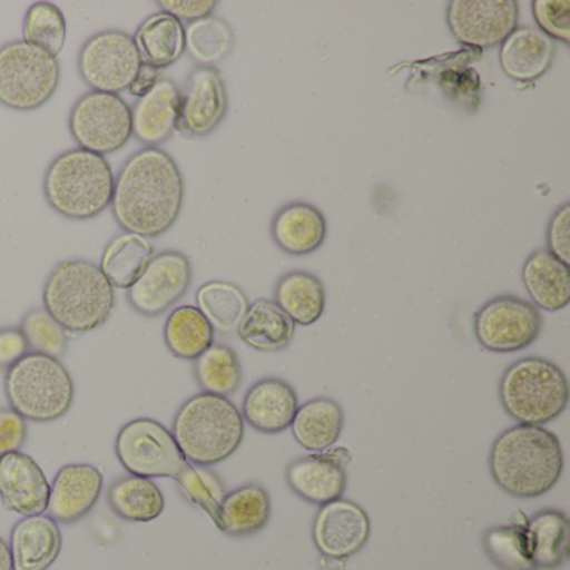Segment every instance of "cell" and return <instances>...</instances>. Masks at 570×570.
<instances>
[{
	"label": "cell",
	"mask_w": 570,
	"mask_h": 570,
	"mask_svg": "<svg viewBox=\"0 0 570 570\" xmlns=\"http://www.w3.org/2000/svg\"><path fill=\"white\" fill-rule=\"evenodd\" d=\"M185 203V178L171 155L145 148L115 178L111 209L122 232L159 238L175 226Z\"/></svg>",
	"instance_id": "obj_1"
},
{
	"label": "cell",
	"mask_w": 570,
	"mask_h": 570,
	"mask_svg": "<svg viewBox=\"0 0 570 570\" xmlns=\"http://www.w3.org/2000/svg\"><path fill=\"white\" fill-rule=\"evenodd\" d=\"M489 470L499 489L515 499L546 495L562 476L560 440L543 426L517 423L493 440Z\"/></svg>",
	"instance_id": "obj_2"
},
{
	"label": "cell",
	"mask_w": 570,
	"mask_h": 570,
	"mask_svg": "<svg viewBox=\"0 0 570 570\" xmlns=\"http://www.w3.org/2000/svg\"><path fill=\"white\" fill-rule=\"evenodd\" d=\"M42 305L66 332H95L115 312V288L96 263L68 259L49 273Z\"/></svg>",
	"instance_id": "obj_3"
},
{
	"label": "cell",
	"mask_w": 570,
	"mask_h": 570,
	"mask_svg": "<svg viewBox=\"0 0 570 570\" xmlns=\"http://www.w3.org/2000/svg\"><path fill=\"white\" fill-rule=\"evenodd\" d=\"M171 433L189 463L213 466L235 455L245 420L232 400L203 392L179 406Z\"/></svg>",
	"instance_id": "obj_4"
},
{
	"label": "cell",
	"mask_w": 570,
	"mask_h": 570,
	"mask_svg": "<svg viewBox=\"0 0 570 570\" xmlns=\"http://www.w3.org/2000/svg\"><path fill=\"white\" fill-rule=\"evenodd\" d=\"M115 173L105 156L76 148L52 159L46 169V202L71 222H89L111 206Z\"/></svg>",
	"instance_id": "obj_5"
},
{
	"label": "cell",
	"mask_w": 570,
	"mask_h": 570,
	"mask_svg": "<svg viewBox=\"0 0 570 570\" xmlns=\"http://www.w3.org/2000/svg\"><path fill=\"white\" fill-rule=\"evenodd\" d=\"M500 403L522 425L543 426L566 412L569 382L549 360L527 356L507 366L499 385Z\"/></svg>",
	"instance_id": "obj_6"
},
{
	"label": "cell",
	"mask_w": 570,
	"mask_h": 570,
	"mask_svg": "<svg viewBox=\"0 0 570 570\" xmlns=\"http://www.w3.org/2000/svg\"><path fill=\"white\" fill-rule=\"evenodd\" d=\"M6 399L26 422L48 423L71 410L76 389L61 360L29 352L6 372Z\"/></svg>",
	"instance_id": "obj_7"
},
{
	"label": "cell",
	"mask_w": 570,
	"mask_h": 570,
	"mask_svg": "<svg viewBox=\"0 0 570 570\" xmlns=\"http://www.w3.org/2000/svg\"><path fill=\"white\" fill-rule=\"evenodd\" d=\"M61 81L58 58L26 41L0 48V105L29 112L51 101Z\"/></svg>",
	"instance_id": "obj_8"
},
{
	"label": "cell",
	"mask_w": 570,
	"mask_h": 570,
	"mask_svg": "<svg viewBox=\"0 0 570 570\" xmlns=\"http://www.w3.org/2000/svg\"><path fill=\"white\" fill-rule=\"evenodd\" d=\"M116 455L129 475L173 479L178 482L189 462L183 455L171 430L155 419H135L116 436Z\"/></svg>",
	"instance_id": "obj_9"
},
{
	"label": "cell",
	"mask_w": 570,
	"mask_h": 570,
	"mask_svg": "<svg viewBox=\"0 0 570 570\" xmlns=\"http://www.w3.org/2000/svg\"><path fill=\"white\" fill-rule=\"evenodd\" d=\"M69 132L79 148L96 155H112L131 139V108L121 96L88 92L72 106Z\"/></svg>",
	"instance_id": "obj_10"
},
{
	"label": "cell",
	"mask_w": 570,
	"mask_h": 570,
	"mask_svg": "<svg viewBox=\"0 0 570 570\" xmlns=\"http://www.w3.org/2000/svg\"><path fill=\"white\" fill-rule=\"evenodd\" d=\"M141 66L135 39L122 31L98 32L79 51V75L96 92L119 96L128 91Z\"/></svg>",
	"instance_id": "obj_11"
},
{
	"label": "cell",
	"mask_w": 570,
	"mask_h": 570,
	"mask_svg": "<svg viewBox=\"0 0 570 570\" xmlns=\"http://www.w3.org/2000/svg\"><path fill=\"white\" fill-rule=\"evenodd\" d=\"M543 328L539 309L513 295L489 299L473 318L476 342L492 353H515L532 345Z\"/></svg>",
	"instance_id": "obj_12"
},
{
	"label": "cell",
	"mask_w": 570,
	"mask_h": 570,
	"mask_svg": "<svg viewBox=\"0 0 570 570\" xmlns=\"http://www.w3.org/2000/svg\"><path fill=\"white\" fill-rule=\"evenodd\" d=\"M515 0H452L446 6V24L463 46L493 49L519 28Z\"/></svg>",
	"instance_id": "obj_13"
},
{
	"label": "cell",
	"mask_w": 570,
	"mask_h": 570,
	"mask_svg": "<svg viewBox=\"0 0 570 570\" xmlns=\"http://www.w3.org/2000/svg\"><path fill=\"white\" fill-rule=\"evenodd\" d=\"M193 266L181 252L158 253L153 256L138 282L128 289V302L142 316L163 315L188 293Z\"/></svg>",
	"instance_id": "obj_14"
},
{
	"label": "cell",
	"mask_w": 570,
	"mask_h": 570,
	"mask_svg": "<svg viewBox=\"0 0 570 570\" xmlns=\"http://www.w3.org/2000/svg\"><path fill=\"white\" fill-rule=\"evenodd\" d=\"M228 112V92L216 68L193 69L179 89V121L176 131L191 138L212 135Z\"/></svg>",
	"instance_id": "obj_15"
},
{
	"label": "cell",
	"mask_w": 570,
	"mask_h": 570,
	"mask_svg": "<svg viewBox=\"0 0 570 570\" xmlns=\"http://www.w3.org/2000/svg\"><path fill=\"white\" fill-rule=\"evenodd\" d=\"M372 533L368 513L352 500L336 499L320 507L313 522V542L323 557L345 560L358 553Z\"/></svg>",
	"instance_id": "obj_16"
},
{
	"label": "cell",
	"mask_w": 570,
	"mask_h": 570,
	"mask_svg": "<svg viewBox=\"0 0 570 570\" xmlns=\"http://www.w3.org/2000/svg\"><path fill=\"white\" fill-rule=\"evenodd\" d=\"M350 460L352 455L346 449L299 456L286 466V483L305 502L325 505L345 493V466Z\"/></svg>",
	"instance_id": "obj_17"
},
{
	"label": "cell",
	"mask_w": 570,
	"mask_h": 570,
	"mask_svg": "<svg viewBox=\"0 0 570 570\" xmlns=\"http://www.w3.org/2000/svg\"><path fill=\"white\" fill-rule=\"evenodd\" d=\"M51 483L41 465L28 453L0 456V499L22 517L48 512Z\"/></svg>",
	"instance_id": "obj_18"
},
{
	"label": "cell",
	"mask_w": 570,
	"mask_h": 570,
	"mask_svg": "<svg viewBox=\"0 0 570 570\" xmlns=\"http://www.w3.org/2000/svg\"><path fill=\"white\" fill-rule=\"evenodd\" d=\"M105 476L89 463H69L56 473L49 495V517L58 523L79 522L85 519L102 493Z\"/></svg>",
	"instance_id": "obj_19"
},
{
	"label": "cell",
	"mask_w": 570,
	"mask_h": 570,
	"mask_svg": "<svg viewBox=\"0 0 570 570\" xmlns=\"http://www.w3.org/2000/svg\"><path fill=\"white\" fill-rule=\"evenodd\" d=\"M298 406L295 389L285 380L268 376L249 386L242 415L256 432L275 435L292 426Z\"/></svg>",
	"instance_id": "obj_20"
},
{
	"label": "cell",
	"mask_w": 570,
	"mask_h": 570,
	"mask_svg": "<svg viewBox=\"0 0 570 570\" xmlns=\"http://www.w3.org/2000/svg\"><path fill=\"white\" fill-rule=\"evenodd\" d=\"M132 115V136L146 148H159L178 129L179 88L168 78L138 99Z\"/></svg>",
	"instance_id": "obj_21"
},
{
	"label": "cell",
	"mask_w": 570,
	"mask_h": 570,
	"mask_svg": "<svg viewBox=\"0 0 570 570\" xmlns=\"http://www.w3.org/2000/svg\"><path fill=\"white\" fill-rule=\"evenodd\" d=\"M557 46L537 28L513 29L500 45L503 75L517 82H533L547 75L556 61Z\"/></svg>",
	"instance_id": "obj_22"
},
{
	"label": "cell",
	"mask_w": 570,
	"mask_h": 570,
	"mask_svg": "<svg viewBox=\"0 0 570 570\" xmlns=\"http://www.w3.org/2000/svg\"><path fill=\"white\" fill-rule=\"evenodd\" d=\"M9 549L14 570H48L62 549L59 523L46 513L24 517L12 527Z\"/></svg>",
	"instance_id": "obj_23"
},
{
	"label": "cell",
	"mask_w": 570,
	"mask_h": 570,
	"mask_svg": "<svg viewBox=\"0 0 570 570\" xmlns=\"http://www.w3.org/2000/svg\"><path fill=\"white\" fill-rule=\"evenodd\" d=\"M328 235V223L322 209L306 202L282 206L273 216L272 238L282 252L305 256L322 248Z\"/></svg>",
	"instance_id": "obj_24"
},
{
	"label": "cell",
	"mask_w": 570,
	"mask_h": 570,
	"mask_svg": "<svg viewBox=\"0 0 570 570\" xmlns=\"http://www.w3.org/2000/svg\"><path fill=\"white\" fill-rule=\"evenodd\" d=\"M522 282L532 305L543 312H560L570 302V269L550 255L535 249L522 266Z\"/></svg>",
	"instance_id": "obj_25"
},
{
	"label": "cell",
	"mask_w": 570,
	"mask_h": 570,
	"mask_svg": "<svg viewBox=\"0 0 570 570\" xmlns=\"http://www.w3.org/2000/svg\"><path fill=\"white\" fill-rule=\"evenodd\" d=\"M345 426L342 405L330 396L308 400L296 410L292 422L293 439L313 453H323L338 442Z\"/></svg>",
	"instance_id": "obj_26"
},
{
	"label": "cell",
	"mask_w": 570,
	"mask_h": 570,
	"mask_svg": "<svg viewBox=\"0 0 570 570\" xmlns=\"http://www.w3.org/2000/svg\"><path fill=\"white\" fill-rule=\"evenodd\" d=\"M272 517L269 493L258 483H246L223 497L218 529L229 537L255 535L268 525Z\"/></svg>",
	"instance_id": "obj_27"
},
{
	"label": "cell",
	"mask_w": 570,
	"mask_h": 570,
	"mask_svg": "<svg viewBox=\"0 0 570 570\" xmlns=\"http://www.w3.org/2000/svg\"><path fill=\"white\" fill-rule=\"evenodd\" d=\"M296 325L272 299H256L239 323L238 336L256 352H283L292 345Z\"/></svg>",
	"instance_id": "obj_28"
},
{
	"label": "cell",
	"mask_w": 570,
	"mask_h": 570,
	"mask_svg": "<svg viewBox=\"0 0 570 570\" xmlns=\"http://www.w3.org/2000/svg\"><path fill=\"white\" fill-rule=\"evenodd\" d=\"M527 549L535 569H557L569 556V517L560 510H539L525 525Z\"/></svg>",
	"instance_id": "obj_29"
},
{
	"label": "cell",
	"mask_w": 570,
	"mask_h": 570,
	"mask_svg": "<svg viewBox=\"0 0 570 570\" xmlns=\"http://www.w3.org/2000/svg\"><path fill=\"white\" fill-rule=\"evenodd\" d=\"M275 303L295 325L309 326L325 313V285L313 273H285L275 286Z\"/></svg>",
	"instance_id": "obj_30"
},
{
	"label": "cell",
	"mask_w": 570,
	"mask_h": 570,
	"mask_svg": "<svg viewBox=\"0 0 570 570\" xmlns=\"http://www.w3.org/2000/svg\"><path fill=\"white\" fill-rule=\"evenodd\" d=\"M132 39L142 62L158 71L176 65L186 52L185 26L166 12L149 16Z\"/></svg>",
	"instance_id": "obj_31"
},
{
	"label": "cell",
	"mask_w": 570,
	"mask_h": 570,
	"mask_svg": "<svg viewBox=\"0 0 570 570\" xmlns=\"http://www.w3.org/2000/svg\"><path fill=\"white\" fill-rule=\"evenodd\" d=\"M108 503L126 522L146 523L161 517L166 500L158 483L145 476L126 475L109 485Z\"/></svg>",
	"instance_id": "obj_32"
},
{
	"label": "cell",
	"mask_w": 570,
	"mask_h": 570,
	"mask_svg": "<svg viewBox=\"0 0 570 570\" xmlns=\"http://www.w3.org/2000/svg\"><path fill=\"white\" fill-rule=\"evenodd\" d=\"M153 256L155 248L149 239L135 233L122 232L106 246L99 268L112 288L129 289L138 282Z\"/></svg>",
	"instance_id": "obj_33"
},
{
	"label": "cell",
	"mask_w": 570,
	"mask_h": 570,
	"mask_svg": "<svg viewBox=\"0 0 570 570\" xmlns=\"http://www.w3.org/2000/svg\"><path fill=\"white\" fill-rule=\"evenodd\" d=\"M165 343L176 358L196 360L215 343V330L196 306H178L166 320Z\"/></svg>",
	"instance_id": "obj_34"
},
{
	"label": "cell",
	"mask_w": 570,
	"mask_h": 570,
	"mask_svg": "<svg viewBox=\"0 0 570 570\" xmlns=\"http://www.w3.org/2000/svg\"><path fill=\"white\" fill-rule=\"evenodd\" d=\"M248 296L235 283L208 282L196 292V308L215 332L232 335L248 312Z\"/></svg>",
	"instance_id": "obj_35"
},
{
	"label": "cell",
	"mask_w": 570,
	"mask_h": 570,
	"mask_svg": "<svg viewBox=\"0 0 570 570\" xmlns=\"http://www.w3.org/2000/svg\"><path fill=\"white\" fill-rule=\"evenodd\" d=\"M186 52L203 68H215L235 49L236 36L232 26L218 16H208L185 28Z\"/></svg>",
	"instance_id": "obj_36"
},
{
	"label": "cell",
	"mask_w": 570,
	"mask_h": 570,
	"mask_svg": "<svg viewBox=\"0 0 570 570\" xmlns=\"http://www.w3.org/2000/svg\"><path fill=\"white\" fill-rule=\"evenodd\" d=\"M195 379L199 389L212 395L226 396L236 393L242 385L243 368L239 356L225 343H213L195 360Z\"/></svg>",
	"instance_id": "obj_37"
},
{
	"label": "cell",
	"mask_w": 570,
	"mask_h": 570,
	"mask_svg": "<svg viewBox=\"0 0 570 570\" xmlns=\"http://www.w3.org/2000/svg\"><path fill=\"white\" fill-rule=\"evenodd\" d=\"M22 36V41L45 49L58 58L68 39V22L58 6L52 2H36L26 12Z\"/></svg>",
	"instance_id": "obj_38"
},
{
	"label": "cell",
	"mask_w": 570,
	"mask_h": 570,
	"mask_svg": "<svg viewBox=\"0 0 570 570\" xmlns=\"http://www.w3.org/2000/svg\"><path fill=\"white\" fill-rule=\"evenodd\" d=\"M483 549L500 570H535L527 549L525 530L520 527L499 525L487 530Z\"/></svg>",
	"instance_id": "obj_39"
},
{
	"label": "cell",
	"mask_w": 570,
	"mask_h": 570,
	"mask_svg": "<svg viewBox=\"0 0 570 570\" xmlns=\"http://www.w3.org/2000/svg\"><path fill=\"white\" fill-rule=\"evenodd\" d=\"M179 490L193 505L212 517L215 525L219 522V503L226 495L222 479L209 466H198L189 463L188 469L178 480Z\"/></svg>",
	"instance_id": "obj_40"
},
{
	"label": "cell",
	"mask_w": 570,
	"mask_h": 570,
	"mask_svg": "<svg viewBox=\"0 0 570 570\" xmlns=\"http://www.w3.org/2000/svg\"><path fill=\"white\" fill-rule=\"evenodd\" d=\"M21 332L28 342L29 352L42 353L58 360L68 352V332L45 308L31 309L22 318Z\"/></svg>",
	"instance_id": "obj_41"
},
{
	"label": "cell",
	"mask_w": 570,
	"mask_h": 570,
	"mask_svg": "<svg viewBox=\"0 0 570 570\" xmlns=\"http://www.w3.org/2000/svg\"><path fill=\"white\" fill-rule=\"evenodd\" d=\"M537 29L553 42H570V0H533Z\"/></svg>",
	"instance_id": "obj_42"
},
{
	"label": "cell",
	"mask_w": 570,
	"mask_h": 570,
	"mask_svg": "<svg viewBox=\"0 0 570 570\" xmlns=\"http://www.w3.org/2000/svg\"><path fill=\"white\" fill-rule=\"evenodd\" d=\"M547 252L556 256L563 265L570 263V205L563 203L550 216L547 223Z\"/></svg>",
	"instance_id": "obj_43"
},
{
	"label": "cell",
	"mask_w": 570,
	"mask_h": 570,
	"mask_svg": "<svg viewBox=\"0 0 570 570\" xmlns=\"http://www.w3.org/2000/svg\"><path fill=\"white\" fill-rule=\"evenodd\" d=\"M28 440V422L12 409H0V456L21 452Z\"/></svg>",
	"instance_id": "obj_44"
},
{
	"label": "cell",
	"mask_w": 570,
	"mask_h": 570,
	"mask_svg": "<svg viewBox=\"0 0 570 570\" xmlns=\"http://www.w3.org/2000/svg\"><path fill=\"white\" fill-rule=\"evenodd\" d=\"M158 8L161 12L173 16L179 22L199 21V19L213 16L218 8L216 0H159Z\"/></svg>",
	"instance_id": "obj_45"
},
{
	"label": "cell",
	"mask_w": 570,
	"mask_h": 570,
	"mask_svg": "<svg viewBox=\"0 0 570 570\" xmlns=\"http://www.w3.org/2000/svg\"><path fill=\"white\" fill-rule=\"evenodd\" d=\"M29 346L21 328H0V372H8L22 356L28 355Z\"/></svg>",
	"instance_id": "obj_46"
},
{
	"label": "cell",
	"mask_w": 570,
	"mask_h": 570,
	"mask_svg": "<svg viewBox=\"0 0 570 570\" xmlns=\"http://www.w3.org/2000/svg\"><path fill=\"white\" fill-rule=\"evenodd\" d=\"M159 79H161V75H159L158 69L142 62L141 69H139L138 76H136L135 82H132L128 91L135 98H142V96L148 95L158 85Z\"/></svg>",
	"instance_id": "obj_47"
},
{
	"label": "cell",
	"mask_w": 570,
	"mask_h": 570,
	"mask_svg": "<svg viewBox=\"0 0 570 570\" xmlns=\"http://www.w3.org/2000/svg\"><path fill=\"white\" fill-rule=\"evenodd\" d=\"M0 570H14L9 543L0 537Z\"/></svg>",
	"instance_id": "obj_48"
},
{
	"label": "cell",
	"mask_w": 570,
	"mask_h": 570,
	"mask_svg": "<svg viewBox=\"0 0 570 570\" xmlns=\"http://www.w3.org/2000/svg\"><path fill=\"white\" fill-rule=\"evenodd\" d=\"M527 522H529V517L522 512V510H515V512L510 513L509 523L513 527H520V529H525Z\"/></svg>",
	"instance_id": "obj_49"
}]
</instances>
